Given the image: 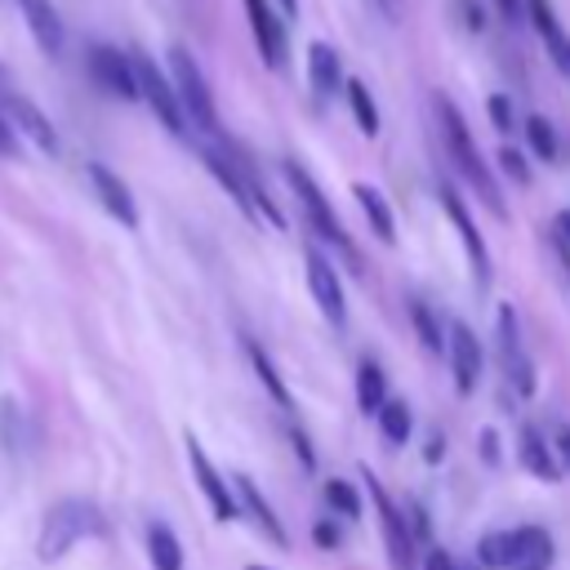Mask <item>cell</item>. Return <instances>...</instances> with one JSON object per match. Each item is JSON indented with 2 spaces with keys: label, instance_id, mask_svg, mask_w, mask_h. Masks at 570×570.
Segmentation results:
<instances>
[{
  "label": "cell",
  "instance_id": "6da1fadb",
  "mask_svg": "<svg viewBox=\"0 0 570 570\" xmlns=\"http://www.w3.org/2000/svg\"><path fill=\"white\" fill-rule=\"evenodd\" d=\"M89 534H102V517H98V503L89 499H58L45 521H40V534H36V557L49 566V561H62L80 539Z\"/></svg>",
  "mask_w": 570,
  "mask_h": 570
},
{
  "label": "cell",
  "instance_id": "7a4b0ae2",
  "mask_svg": "<svg viewBox=\"0 0 570 570\" xmlns=\"http://www.w3.org/2000/svg\"><path fill=\"white\" fill-rule=\"evenodd\" d=\"M436 116H441V134H445V147H450V156H454V165L463 169V183L503 218V196H499V183H494V174H490V165L481 160V151H476V142H472V134H468V125H463V116L454 111V102L450 98H436Z\"/></svg>",
  "mask_w": 570,
  "mask_h": 570
},
{
  "label": "cell",
  "instance_id": "3957f363",
  "mask_svg": "<svg viewBox=\"0 0 570 570\" xmlns=\"http://www.w3.org/2000/svg\"><path fill=\"white\" fill-rule=\"evenodd\" d=\"M169 85H174V98H178V107H183L187 125H196V129L214 134V129H218V111H214L209 80H205V71L196 67V58H191L183 45H174V49H169Z\"/></svg>",
  "mask_w": 570,
  "mask_h": 570
},
{
  "label": "cell",
  "instance_id": "277c9868",
  "mask_svg": "<svg viewBox=\"0 0 570 570\" xmlns=\"http://www.w3.org/2000/svg\"><path fill=\"white\" fill-rule=\"evenodd\" d=\"M129 67H134V85H138V98H147V107L156 111V120L169 129V134H187L191 125H187V116H183V107H178V98H174V85H169V76L147 58V53H129Z\"/></svg>",
  "mask_w": 570,
  "mask_h": 570
},
{
  "label": "cell",
  "instance_id": "5b68a950",
  "mask_svg": "<svg viewBox=\"0 0 570 570\" xmlns=\"http://www.w3.org/2000/svg\"><path fill=\"white\" fill-rule=\"evenodd\" d=\"M285 178H289V187H294V196H298V205H303V214H307V223L330 240V245H338V249H347L352 254V245H347V232H343V223H338V214L330 209V200H325V191L312 183V174L298 165V160H285Z\"/></svg>",
  "mask_w": 570,
  "mask_h": 570
},
{
  "label": "cell",
  "instance_id": "8992f818",
  "mask_svg": "<svg viewBox=\"0 0 570 570\" xmlns=\"http://www.w3.org/2000/svg\"><path fill=\"white\" fill-rule=\"evenodd\" d=\"M89 76L102 94L120 98V102H134L138 98V85H134V67H129V53L111 49V45H89Z\"/></svg>",
  "mask_w": 570,
  "mask_h": 570
},
{
  "label": "cell",
  "instance_id": "52a82bcc",
  "mask_svg": "<svg viewBox=\"0 0 570 570\" xmlns=\"http://www.w3.org/2000/svg\"><path fill=\"white\" fill-rule=\"evenodd\" d=\"M0 116L13 125L18 138H31L45 156H58V134H53L49 116H45L31 98H22V94H0Z\"/></svg>",
  "mask_w": 570,
  "mask_h": 570
},
{
  "label": "cell",
  "instance_id": "ba28073f",
  "mask_svg": "<svg viewBox=\"0 0 570 570\" xmlns=\"http://www.w3.org/2000/svg\"><path fill=\"white\" fill-rule=\"evenodd\" d=\"M494 338H499V356H503V370H508V383L530 396L534 392V374H530V361L521 352V334H517V312L508 303H499V316H494Z\"/></svg>",
  "mask_w": 570,
  "mask_h": 570
},
{
  "label": "cell",
  "instance_id": "9c48e42d",
  "mask_svg": "<svg viewBox=\"0 0 570 570\" xmlns=\"http://www.w3.org/2000/svg\"><path fill=\"white\" fill-rule=\"evenodd\" d=\"M365 481H370L374 508H379V517H383V539H387V557H392V566H396V570H414V539H410L405 517L392 508V499H387L383 481H374V472H365Z\"/></svg>",
  "mask_w": 570,
  "mask_h": 570
},
{
  "label": "cell",
  "instance_id": "30bf717a",
  "mask_svg": "<svg viewBox=\"0 0 570 570\" xmlns=\"http://www.w3.org/2000/svg\"><path fill=\"white\" fill-rule=\"evenodd\" d=\"M307 289H312V298H316V307L325 312L330 325H343V321H347V303H343L338 272H334V263H330L321 249H307Z\"/></svg>",
  "mask_w": 570,
  "mask_h": 570
},
{
  "label": "cell",
  "instance_id": "8fae6325",
  "mask_svg": "<svg viewBox=\"0 0 570 570\" xmlns=\"http://www.w3.org/2000/svg\"><path fill=\"white\" fill-rule=\"evenodd\" d=\"M187 463H191V476H196V485H200V494L209 499V508H214V517H218V521H232V517H236V499H232V490H227V481L218 476V468L209 463V454L200 450V441H196V436H187Z\"/></svg>",
  "mask_w": 570,
  "mask_h": 570
},
{
  "label": "cell",
  "instance_id": "7c38bea8",
  "mask_svg": "<svg viewBox=\"0 0 570 570\" xmlns=\"http://www.w3.org/2000/svg\"><path fill=\"white\" fill-rule=\"evenodd\" d=\"M445 352H450L454 387L468 396V392L476 387V379H481V343H476V334H472L463 321H454V325H450V338H445Z\"/></svg>",
  "mask_w": 570,
  "mask_h": 570
},
{
  "label": "cell",
  "instance_id": "4fadbf2b",
  "mask_svg": "<svg viewBox=\"0 0 570 570\" xmlns=\"http://www.w3.org/2000/svg\"><path fill=\"white\" fill-rule=\"evenodd\" d=\"M89 183H94V191H98L102 209H107L116 223L138 227V205H134V196H129V187H125V178H120V174H111L102 160H89Z\"/></svg>",
  "mask_w": 570,
  "mask_h": 570
},
{
  "label": "cell",
  "instance_id": "5bb4252c",
  "mask_svg": "<svg viewBox=\"0 0 570 570\" xmlns=\"http://www.w3.org/2000/svg\"><path fill=\"white\" fill-rule=\"evenodd\" d=\"M441 205H445V214H450V223H454V232H459V240H463V249H468V258L476 267V281H485L490 276V254H485V240H481V232H476L463 196L454 187H441Z\"/></svg>",
  "mask_w": 570,
  "mask_h": 570
},
{
  "label": "cell",
  "instance_id": "9a60e30c",
  "mask_svg": "<svg viewBox=\"0 0 570 570\" xmlns=\"http://www.w3.org/2000/svg\"><path fill=\"white\" fill-rule=\"evenodd\" d=\"M18 9H22V18H27V31H31V40L40 45V53L58 58V53H62V40H67V31H62V18H58L53 0H18Z\"/></svg>",
  "mask_w": 570,
  "mask_h": 570
},
{
  "label": "cell",
  "instance_id": "2e32d148",
  "mask_svg": "<svg viewBox=\"0 0 570 570\" xmlns=\"http://www.w3.org/2000/svg\"><path fill=\"white\" fill-rule=\"evenodd\" d=\"M245 13H249V31L258 40L263 62L281 67V58H285V27H281V18L267 9V0H245Z\"/></svg>",
  "mask_w": 570,
  "mask_h": 570
},
{
  "label": "cell",
  "instance_id": "e0dca14e",
  "mask_svg": "<svg viewBox=\"0 0 570 570\" xmlns=\"http://www.w3.org/2000/svg\"><path fill=\"white\" fill-rule=\"evenodd\" d=\"M552 566V534L543 525L512 530V561L508 570H548Z\"/></svg>",
  "mask_w": 570,
  "mask_h": 570
},
{
  "label": "cell",
  "instance_id": "ac0fdd59",
  "mask_svg": "<svg viewBox=\"0 0 570 570\" xmlns=\"http://www.w3.org/2000/svg\"><path fill=\"white\" fill-rule=\"evenodd\" d=\"M236 494H240L245 517H249V521H254V525H258V530H263L272 543H281V548H285V543H289V534H285V525L276 521V512H272V503L263 499V490H258L249 476H236Z\"/></svg>",
  "mask_w": 570,
  "mask_h": 570
},
{
  "label": "cell",
  "instance_id": "d6986e66",
  "mask_svg": "<svg viewBox=\"0 0 570 570\" xmlns=\"http://www.w3.org/2000/svg\"><path fill=\"white\" fill-rule=\"evenodd\" d=\"M307 80H312V94L316 98H334L343 89V67H338V53L330 45H312L307 49Z\"/></svg>",
  "mask_w": 570,
  "mask_h": 570
},
{
  "label": "cell",
  "instance_id": "ffe728a7",
  "mask_svg": "<svg viewBox=\"0 0 570 570\" xmlns=\"http://www.w3.org/2000/svg\"><path fill=\"white\" fill-rule=\"evenodd\" d=\"M525 13H530V22H534V31L543 36V45H548V53H552V62L570 76V40L561 36V27H557V13H552V4L548 0H525Z\"/></svg>",
  "mask_w": 570,
  "mask_h": 570
},
{
  "label": "cell",
  "instance_id": "44dd1931",
  "mask_svg": "<svg viewBox=\"0 0 570 570\" xmlns=\"http://www.w3.org/2000/svg\"><path fill=\"white\" fill-rule=\"evenodd\" d=\"M147 557H151V570H183V543L165 521L147 525Z\"/></svg>",
  "mask_w": 570,
  "mask_h": 570
},
{
  "label": "cell",
  "instance_id": "7402d4cb",
  "mask_svg": "<svg viewBox=\"0 0 570 570\" xmlns=\"http://www.w3.org/2000/svg\"><path fill=\"white\" fill-rule=\"evenodd\" d=\"M352 196H356V205L365 209V218H370L374 236H379V240H392V236H396V223H392V205L383 200V191H379V187H370V183H356V187H352Z\"/></svg>",
  "mask_w": 570,
  "mask_h": 570
},
{
  "label": "cell",
  "instance_id": "603a6c76",
  "mask_svg": "<svg viewBox=\"0 0 570 570\" xmlns=\"http://www.w3.org/2000/svg\"><path fill=\"white\" fill-rule=\"evenodd\" d=\"M383 401H387L383 370H379L374 361H365V365L356 370V405H361V414H379V410H383Z\"/></svg>",
  "mask_w": 570,
  "mask_h": 570
},
{
  "label": "cell",
  "instance_id": "cb8c5ba5",
  "mask_svg": "<svg viewBox=\"0 0 570 570\" xmlns=\"http://www.w3.org/2000/svg\"><path fill=\"white\" fill-rule=\"evenodd\" d=\"M521 463H525L530 472H539L543 481H557V463H552V454H548V445H543V436H539L534 428L521 432Z\"/></svg>",
  "mask_w": 570,
  "mask_h": 570
},
{
  "label": "cell",
  "instance_id": "d4e9b609",
  "mask_svg": "<svg viewBox=\"0 0 570 570\" xmlns=\"http://www.w3.org/2000/svg\"><path fill=\"white\" fill-rule=\"evenodd\" d=\"M347 107H352V116H356L361 134H365V138H374V134H379V107H374V98H370V89H365L361 80H352V85H347Z\"/></svg>",
  "mask_w": 570,
  "mask_h": 570
},
{
  "label": "cell",
  "instance_id": "484cf974",
  "mask_svg": "<svg viewBox=\"0 0 570 570\" xmlns=\"http://www.w3.org/2000/svg\"><path fill=\"white\" fill-rule=\"evenodd\" d=\"M245 352H249V365L258 370V379H263V387L276 396V405H285L289 410V392H285V383H281V374H276V365L267 361V352L258 347V343H245Z\"/></svg>",
  "mask_w": 570,
  "mask_h": 570
},
{
  "label": "cell",
  "instance_id": "4316f807",
  "mask_svg": "<svg viewBox=\"0 0 570 570\" xmlns=\"http://www.w3.org/2000/svg\"><path fill=\"white\" fill-rule=\"evenodd\" d=\"M379 428H383V436L392 445H405V436H410V410H405V401H383Z\"/></svg>",
  "mask_w": 570,
  "mask_h": 570
},
{
  "label": "cell",
  "instance_id": "83f0119b",
  "mask_svg": "<svg viewBox=\"0 0 570 570\" xmlns=\"http://www.w3.org/2000/svg\"><path fill=\"white\" fill-rule=\"evenodd\" d=\"M481 566H490V570H508V561H512V530H490L485 539H481Z\"/></svg>",
  "mask_w": 570,
  "mask_h": 570
},
{
  "label": "cell",
  "instance_id": "f1b7e54d",
  "mask_svg": "<svg viewBox=\"0 0 570 570\" xmlns=\"http://www.w3.org/2000/svg\"><path fill=\"white\" fill-rule=\"evenodd\" d=\"M525 138H530V147H534L539 160H557V134H552V125L543 116H530L525 120Z\"/></svg>",
  "mask_w": 570,
  "mask_h": 570
},
{
  "label": "cell",
  "instance_id": "f546056e",
  "mask_svg": "<svg viewBox=\"0 0 570 570\" xmlns=\"http://www.w3.org/2000/svg\"><path fill=\"white\" fill-rule=\"evenodd\" d=\"M410 316H414V330H419V343L428 347V352H445V338H441V325H436V316L423 307V303H414L410 307Z\"/></svg>",
  "mask_w": 570,
  "mask_h": 570
},
{
  "label": "cell",
  "instance_id": "4dcf8cb0",
  "mask_svg": "<svg viewBox=\"0 0 570 570\" xmlns=\"http://www.w3.org/2000/svg\"><path fill=\"white\" fill-rule=\"evenodd\" d=\"M325 503H330L338 517H361V494H356L347 481H325Z\"/></svg>",
  "mask_w": 570,
  "mask_h": 570
},
{
  "label": "cell",
  "instance_id": "1f68e13d",
  "mask_svg": "<svg viewBox=\"0 0 570 570\" xmlns=\"http://www.w3.org/2000/svg\"><path fill=\"white\" fill-rule=\"evenodd\" d=\"M0 436H4V450H22V414L9 396H0Z\"/></svg>",
  "mask_w": 570,
  "mask_h": 570
},
{
  "label": "cell",
  "instance_id": "d6a6232c",
  "mask_svg": "<svg viewBox=\"0 0 570 570\" xmlns=\"http://www.w3.org/2000/svg\"><path fill=\"white\" fill-rule=\"evenodd\" d=\"M499 169H503V174H508L512 183H521V187L530 183V169H525V156H521V151H512V147H503V151H499Z\"/></svg>",
  "mask_w": 570,
  "mask_h": 570
},
{
  "label": "cell",
  "instance_id": "836d02e7",
  "mask_svg": "<svg viewBox=\"0 0 570 570\" xmlns=\"http://www.w3.org/2000/svg\"><path fill=\"white\" fill-rule=\"evenodd\" d=\"M485 107H490V120H494V129H512V102H508L503 94H494Z\"/></svg>",
  "mask_w": 570,
  "mask_h": 570
},
{
  "label": "cell",
  "instance_id": "e575fe53",
  "mask_svg": "<svg viewBox=\"0 0 570 570\" xmlns=\"http://www.w3.org/2000/svg\"><path fill=\"white\" fill-rule=\"evenodd\" d=\"M370 4H374V13L383 22H401L405 18V0H370Z\"/></svg>",
  "mask_w": 570,
  "mask_h": 570
},
{
  "label": "cell",
  "instance_id": "d590c367",
  "mask_svg": "<svg viewBox=\"0 0 570 570\" xmlns=\"http://www.w3.org/2000/svg\"><path fill=\"white\" fill-rule=\"evenodd\" d=\"M423 570H454V561H450V552L428 548V552H423Z\"/></svg>",
  "mask_w": 570,
  "mask_h": 570
},
{
  "label": "cell",
  "instance_id": "8d00e7d4",
  "mask_svg": "<svg viewBox=\"0 0 570 570\" xmlns=\"http://www.w3.org/2000/svg\"><path fill=\"white\" fill-rule=\"evenodd\" d=\"M0 156H18V134L4 116H0Z\"/></svg>",
  "mask_w": 570,
  "mask_h": 570
},
{
  "label": "cell",
  "instance_id": "74e56055",
  "mask_svg": "<svg viewBox=\"0 0 570 570\" xmlns=\"http://www.w3.org/2000/svg\"><path fill=\"white\" fill-rule=\"evenodd\" d=\"M410 517H414V534H419V539H428V534H432V521H428V512H423L419 503H410Z\"/></svg>",
  "mask_w": 570,
  "mask_h": 570
},
{
  "label": "cell",
  "instance_id": "f35d334b",
  "mask_svg": "<svg viewBox=\"0 0 570 570\" xmlns=\"http://www.w3.org/2000/svg\"><path fill=\"white\" fill-rule=\"evenodd\" d=\"M312 534H316V543H325V548H334V543H338V530H334L330 521H321V525H316Z\"/></svg>",
  "mask_w": 570,
  "mask_h": 570
},
{
  "label": "cell",
  "instance_id": "ab89813d",
  "mask_svg": "<svg viewBox=\"0 0 570 570\" xmlns=\"http://www.w3.org/2000/svg\"><path fill=\"white\" fill-rule=\"evenodd\" d=\"M499 4V18H508V22H521V0H494Z\"/></svg>",
  "mask_w": 570,
  "mask_h": 570
},
{
  "label": "cell",
  "instance_id": "60d3db41",
  "mask_svg": "<svg viewBox=\"0 0 570 570\" xmlns=\"http://www.w3.org/2000/svg\"><path fill=\"white\" fill-rule=\"evenodd\" d=\"M294 450H298V459H303V463L312 468V445H307V436H303L298 428H294Z\"/></svg>",
  "mask_w": 570,
  "mask_h": 570
},
{
  "label": "cell",
  "instance_id": "b9f144b4",
  "mask_svg": "<svg viewBox=\"0 0 570 570\" xmlns=\"http://www.w3.org/2000/svg\"><path fill=\"white\" fill-rule=\"evenodd\" d=\"M481 454H485V463L499 459V450H494V432H481Z\"/></svg>",
  "mask_w": 570,
  "mask_h": 570
},
{
  "label": "cell",
  "instance_id": "7bdbcfd3",
  "mask_svg": "<svg viewBox=\"0 0 570 570\" xmlns=\"http://www.w3.org/2000/svg\"><path fill=\"white\" fill-rule=\"evenodd\" d=\"M557 454H561V463H570V428L557 432Z\"/></svg>",
  "mask_w": 570,
  "mask_h": 570
},
{
  "label": "cell",
  "instance_id": "ee69618b",
  "mask_svg": "<svg viewBox=\"0 0 570 570\" xmlns=\"http://www.w3.org/2000/svg\"><path fill=\"white\" fill-rule=\"evenodd\" d=\"M557 232H561V245H566V240H570V209L557 214Z\"/></svg>",
  "mask_w": 570,
  "mask_h": 570
},
{
  "label": "cell",
  "instance_id": "f6af8a7d",
  "mask_svg": "<svg viewBox=\"0 0 570 570\" xmlns=\"http://www.w3.org/2000/svg\"><path fill=\"white\" fill-rule=\"evenodd\" d=\"M281 9H285V18H294L298 13V0H281Z\"/></svg>",
  "mask_w": 570,
  "mask_h": 570
},
{
  "label": "cell",
  "instance_id": "bcb514c9",
  "mask_svg": "<svg viewBox=\"0 0 570 570\" xmlns=\"http://www.w3.org/2000/svg\"><path fill=\"white\" fill-rule=\"evenodd\" d=\"M245 570H267V566H245Z\"/></svg>",
  "mask_w": 570,
  "mask_h": 570
}]
</instances>
